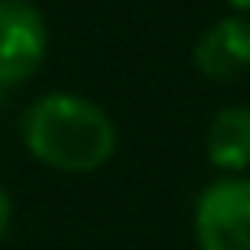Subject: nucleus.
Wrapping results in <instances>:
<instances>
[{"label": "nucleus", "mask_w": 250, "mask_h": 250, "mask_svg": "<svg viewBox=\"0 0 250 250\" xmlns=\"http://www.w3.org/2000/svg\"><path fill=\"white\" fill-rule=\"evenodd\" d=\"M191 62L206 81H235L250 70V15H225L195 37Z\"/></svg>", "instance_id": "nucleus-4"}, {"label": "nucleus", "mask_w": 250, "mask_h": 250, "mask_svg": "<svg viewBox=\"0 0 250 250\" xmlns=\"http://www.w3.org/2000/svg\"><path fill=\"white\" fill-rule=\"evenodd\" d=\"M11 217H15V206H11V195L4 191V184H0V243L11 232Z\"/></svg>", "instance_id": "nucleus-6"}, {"label": "nucleus", "mask_w": 250, "mask_h": 250, "mask_svg": "<svg viewBox=\"0 0 250 250\" xmlns=\"http://www.w3.org/2000/svg\"><path fill=\"white\" fill-rule=\"evenodd\" d=\"M206 158L221 177H243L250 169V103H228L210 118Z\"/></svg>", "instance_id": "nucleus-5"}, {"label": "nucleus", "mask_w": 250, "mask_h": 250, "mask_svg": "<svg viewBox=\"0 0 250 250\" xmlns=\"http://www.w3.org/2000/svg\"><path fill=\"white\" fill-rule=\"evenodd\" d=\"M22 144L37 162L59 173H96L114 158V118L88 96L48 92L19 118Z\"/></svg>", "instance_id": "nucleus-1"}, {"label": "nucleus", "mask_w": 250, "mask_h": 250, "mask_svg": "<svg viewBox=\"0 0 250 250\" xmlns=\"http://www.w3.org/2000/svg\"><path fill=\"white\" fill-rule=\"evenodd\" d=\"M48 55V19L33 0H0V88H15Z\"/></svg>", "instance_id": "nucleus-3"}, {"label": "nucleus", "mask_w": 250, "mask_h": 250, "mask_svg": "<svg viewBox=\"0 0 250 250\" xmlns=\"http://www.w3.org/2000/svg\"><path fill=\"white\" fill-rule=\"evenodd\" d=\"M199 250H250V177H217L199 191L195 213Z\"/></svg>", "instance_id": "nucleus-2"}, {"label": "nucleus", "mask_w": 250, "mask_h": 250, "mask_svg": "<svg viewBox=\"0 0 250 250\" xmlns=\"http://www.w3.org/2000/svg\"><path fill=\"white\" fill-rule=\"evenodd\" d=\"M225 4L235 11V15H250V0H225Z\"/></svg>", "instance_id": "nucleus-7"}]
</instances>
